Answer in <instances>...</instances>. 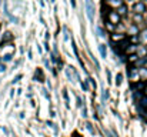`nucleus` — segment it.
<instances>
[{
  "mask_svg": "<svg viewBox=\"0 0 147 137\" xmlns=\"http://www.w3.org/2000/svg\"><path fill=\"white\" fill-rule=\"evenodd\" d=\"M43 79H45V76H42V70L39 69V70L36 72V76H34V80H37V82H43Z\"/></svg>",
  "mask_w": 147,
  "mask_h": 137,
  "instance_id": "f8f14e48",
  "label": "nucleus"
},
{
  "mask_svg": "<svg viewBox=\"0 0 147 137\" xmlns=\"http://www.w3.org/2000/svg\"><path fill=\"white\" fill-rule=\"evenodd\" d=\"M137 49H139V46H136V45H130L124 51L126 53H129V54H136V51H137Z\"/></svg>",
  "mask_w": 147,
  "mask_h": 137,
  "instance_id": "0eeeda50",
  "label": "nucleus"
},
{
  "mask_svg": "<svg viewBox=\"0 0 147 137\" xmlns=\"http://www.w3.org/2000/svg\"><path fill=\"white\" fill-rule=\"evenodd\" d=\"M39 3H40V6H43V7H45V1H43V0H39Z\"/></svg>",
  "mask_w": 147,
  "mask_h": 137,
  "instance_id": "7c9ffc66",
  "label": "nucleus"
},
{
  "mask_svg": "<svg viewBox=\"0 0 147 137\" xmlns=\"http://www.w3.org/2000/svg\"><path fill=\"white\" fill-rule=\"evenodd\" d=\"M126 39V34H111V42H121Z\"/></svg>",
  "mask_w": 147,
  "mask_h": 137,
  "instance_id": "1a4fd4ad",
  "label": "nucleus"
},
{
  "mask_svg": "<svg viewBox=\"0 0 147 137\" xmlns=\"http://www.w3.org/2000/svg\"><path fill=\"white\" fill-rule=\"evenodd\" d=\"M139 76H140V74H139V70H137V69H130V70H129V77H130V80H134V82H136V80L139 79Z\"/></svg>",
  "mask_w": 147,
  "mask_h": 137,
  "instance_id": "39448f33",
  "label": "nucleus"
},
{
  "mask_svg": "<svg viewBox=\"0 0 147 137\" xmlns=\"http://www.w3.org/2000/svg\"><path fill=\"white\" fill-rule=\"evenodd\" d=\"M106 3L110 6V7H120L123 4V0H106Z\"/></svg>",
  "mask_w": 147,
  "mask_h": 137,
  "instance_id": "423d86ee",
  "label": "nucleus"
},
{
  "mask_svg": "<svg viewBox=\"0 0 147 137\" xmlns=\"http://www.w3.org/2000/svg\"><path fill=\"white\" fill-rule=\"evenodd\" d=\"M87 130L92 133V134H94V130H93V127H92V124H87Z\"/></svg>",
  "mask_w": 147,
  "mask_h": 137,
  "instance_id": "a878e982",
  "label": "nucleus"
},
{
  "mask_svg": "<svg viewBox=\"0 0 147 137\" xmlns=\"http://www.w3.org/2000/svg\"><path fill=\"white\" fill-rule=\"evenodd\" d=\"M144 69H147V60H146V63H144Z\"/></svg>",
  "mask_w": 147,
  "mask_h": 137,
  "instance_id": "473e14b6",
  "label": "nucleus"
},
{
  "mask_svg": "<svg viewBox=\"0 0 147 137\" xmlns=\"http://www.w3.org/2000/svg\"><path fill=\"white\" fill-rule=\"evenodd\" d=\"M96 32H97V34L100 36V37H104V36H106V34H104V30L100 29V27H96Z\"/></svg>",
  "mask_w": 147,
  "mask_h": 137,
  "instance_id": "a211bd4d",
  "label": "nucleus"
},
{
  "mask_svg": "<svg viewBox=\"0 0 147 137\" xmlns=\"http://www.w3.org/2000/svg\"><path fill=\"white\" fill-rule=\"evenodd\" d=\"M134 87H136V89H143V90H144V87H146V83H139V84H136Z\"/></svg>",
  "mask_w": 147,
  "mask_h": 137,
  "instance_id": "4be33fe9",
  "label": "nucleus"
},
{
  "mask_svg": "<svg viewBox=\"0 0 147 137\" xmlns=\"http://www.w3.org/2000/svg\"><path fill=\"white\" fill-rule=\"evenodd\" d=\"M137 60H139V56H137V54H130V56H129V61L136 63Z\"/></svg>",
  "mask_w": 147,
  "mask_h": 137,
  "instance_id": "4468645a",
  "label": "nucleus"
},
{
  "mask_svg": "<svg viewBox=\"0 0 147 137\" xmlns=\"http://www.w3.org/2000/svg\"><path fill=\"white\" fill-rule=\"evenodd\" d=\"M103 99H104V100L107 99V90H104V91H103Z\"/></svg>",
  "mask_w": 147,
  "mask_h": 137,
  "instance_id": "c85d7f7f",
  "label": "nucleus"
},
{
  "mask_svg": "<svg viewBox=\"0 0 147 137\" xmlns=\"http://www.w3.org/2000/svg\"><path fill=\"white\" fill-rule=\"evenodd\" d=\"M146 1H147V0H146Z\"/></svg>",
  "mask_w": 147,
  "mask_h": 137,
  "instance_id": "f704fd0d",
  "label": "nucleus"
},
{
  "mask_svg": "<svg viewBox=\"0 0 147 137\" xmlns=\"http://www.w3.org/2000/svg\"><path fill=\"white\" fill-rule=\"evenodd\" d=\"M109 22L111 24H119L120 23V16L116 13V11H110L109 13Z\"/></svg>",
  "mask_w": 147,
  "mask_h": 137,
  "instance_id": "20e7f679",
  "label": "nucleus"
},
{
  "mask_svg": "<svg viewBox=\"0 0 147 137\" xmlns=\"http://www.w3.org/2000/svg\"><path fill=\"white\" fill-rule=\"evenodd\" d=\"M76 100H77V106H79V107H83V100H82V97H79V96H77V97H76Z\"/></svg>",
  "mask_w": 147,
  "mask_h": 137,
  "instance_id": "412c9836",
  "label": "nucleus"
},
{
  "mask_svg": "<svg viewBox=\"0 0 147 137\" xmlns=\"http://www.w3.org/2000/svg\"><path fill=\"white\" fill-rule=\"evenodd\" d=\"M116 84L120 86L121 84V74H117V80H116Z\"/></svg>",
  "mask_w": 147,
  "mask_h": 137,
  "instance_id": "5701e85b",
  "label": "nucleus"
},
{
  "mask_svg": "<svg viewBox=\"0 0 147 137\" xmlns=\"http://www.w3.org/2000/svg\"><path fill=\"white\" fill-rule=\"evenodd\" d=\"M98 51H100L101 57H103V59H106V54H107V53H106V46H104V45H100V46H98Z\"/></svg>",
  "mask_w": 147,
  "mask_h": 137,
  "instance_id": "ddd939ff",
  "label": "nucleus"
},
{
  "mask_svg": "<svg viewBox=\"0 0 147 137\" xmlns=\"http://www.w3.org/2000/svg\"><path fill=\"white\" fill-rule=\"evenodd\" d=\"M133 11H136V14H143L146 11L144 1H137L136 4H133Z\"/></svg>",
  "mask_w": 147,
  "mask_h": 137,
  "instance_id": "7ed1b4c3",
  "label": "nucleus"
},
{
  "mask_svg": "<svg viewBox=\"0 0 147 137\" xmlns=\"http://www.w3.org/2000/svg\"><path fill=\"white\" fill-rule=\"evenodd\" d=\"M107 79H109V83H111V77H110V72L107 70Z\"/></svg>",
  "mask_w": 147,
  "mask_h": 137,
  "instance_id": "cd10ccee",
  "label": "nucleus"
},
{
  "mask_svg": "<svg viewBox=\"0 0 147 137\" xmlns=\"http://www.w3.org/2000/svg\"><path fill=\"white\" fill-rule=\"evenodd\" d=\"M139 74L142 77H147V69H143V70H139Z\"/></svg>",
  "mask_w": 147,
  "mask_h": 137,
  "instance_id": "6ab92c4d",
  "label": "nucleus"
},
{
  "mask_svg": "<svg viewBox=\"0 0 147 137\" xmlns=\"http://www.w3.org/2000/svg\"><path fill=\"white\" fill-rule=\"evenodd\" d=\"M66 74H67V77H69V80H71V82H74V80H77V82H80V77H79V73L76 72V69H74V67H71V66H69V67L66 69Z\"/></svg>",
  "mask_w": 147,
  "mask_h": 137,
  "instance_id": "f257e3e1",
  "label": "nucleus"
},
{
  "mask_svg": "<svg viewBox=\"0 0 147 137\" xmlns=\"http://www.w3.org/2000/svg\"><path fill=\"white\" fill-rule=\"evenodd\" d=\"M139 33V29H137V26H134V24H131L130 27H129V34L133 37V36H136Z\"/></svg>",
  "mask_w": 147,
  "mask_h": 137,
  "instance_id": "9b49d317",
  "label": "nucleus"
},
{
  "mask_svg": "<svg viewBox=\"0 0 147 137\" xmlns=\"http://www.w3.org/2000/svg\"><path fill=\"white\" fill-rule=\"evenodd\" d=\"M134 20H136V22H140V20H142L140 14H136V16H134Z\"/></svg>",
  "mask_w": 147,
  "mask_h": 137,
  "instance_id": "bb28decb",
  "label": "nucleus"
},
{
  "mask_svg": "<svg viewBox=\"0 0 147 137\" xmlns=\"http://www.w3.org/2000/svg\"><path fill=\"white\" fill-rule=\"evenodd\" d=\"M143 93L146 94V97H147V83H146V87H144V90H143Z\"/></svg>",
  "mask_w": 147,
  "mask_h": 137,
  "instance_id": "c756f323",
  "label": "nucleus"
},
{
  "mask_svg": "<svg viewBox=\"0 0 147 137\" xmlns=\"http://www.w3.org/2000/svg\"><path fill=\"white\" fill-rule=\"evenodd\" d=\"M63 97H64V100H66V104H67V107H69V96H67V90L63 91Z\"/></svg>",
  "mask_w": 147,
  "mask_h": 137,
  "instance_id": "aec40b11",
  "label": "nucleus"
},
{
  "mask_svg": "<svg viewBox=\"0 0 147 137\" xmlns=\"http://www.w3.org/2000/svg\"><path fill=\"white\" fill-rule=\"evenodd\" d=\"M86 11H87V16H89L90 22H93V19H94V6H93L92 0H86Z\"/></svg>",
  "mask_w": 147,
  "mask_h": 137,
  "instance_id": "f03ea898",
  "label": "nucleus"
},
{
  "mask_svg": "<svg viewBox=\"0 0 147 137\" xmlns=\"http://www.w3.org/2000/svg\"><path fill=\"white\" fill-rule=\"evenodd\" d=\"M71 6H73V7H76V1H74V0H71Z\"/></svg>",
  "mask_w": 147,
  "mask_h": 137,
  "instance_id": "2f4dec72",
  "label": "nucleus"
},
{
  "mask_svg": "<svg viewBox=\"0 0 147 137\" xmlns=\"http://www.w3.org/2000/svg\"><path fill=\"white\" fill-rule=\"evenodd\" d=\"M139 39H140V40H142L143 43H147V30H144V32L142 33V36H140Z\"/></svg>",
  "mask_w": 147,
  "mask_h": 137,
  "instance_id": "2eb2a0df",
  "label": "nucleus"
},
{
  "mask_svg": "<svg viewBox=\"0 0 147 137\" xmlns=\"http://www.w3.org/2000/svg\"><path fill=\"white\" fill-rule=\"evenodd\" d=\"M106 27H107V30H109V32H113V30L116 29V27H114V24H111L110 22H107V23H106Z\"/></svg>",
  "mask_w": 147,
  "mask_h": 137,
  "instance_id": "f3484780",
  "label": "nucleus"
},
{
  "mask_svg": "<svg viewBox=\"0 0 147 137\" xmlns=\"http://www.w3.org/2000/svg\"><path fill=\"white\" fill-rule=\"evenodd\" d=\"M146 49H140V50H139V54H137V56H139V57H140V56H144V54H146Z\"/></svg>",
  "mask_w": 147,
  "mask_h": 137,
  "instance_id": "b1692460",
  "label": "nucleus"
},
{
  "mask_svg": "<svg viewBox=\"0 0 147 137\" xmlns=\"http://www.w3.org/2000/svg\"><path fill=\"white\" fill-rule=\"evenodd\" d=\"M63 32H64V40H69V32H67V29L64 27V29H63Z\"/></svg>",
  "mask_w": 147,
  "mask_h": 137,
  "instance_id": "393cba45",
  "label": "nucleus"
},
{
  "mask_svg": "<svg viewBox=\"0 0 147 137\" xmlns=\"http://www.w3.org/2000/svg\"><path fill=\"white\" fill-rule=\"evenodd\" d=\"M139 103L142 104V107H146L147 109V97H142V99L139 100Z\"/></svg>",
  "mask_w": 147,
  "mask_h": 137,
  "instance_id": "dca6fc26",
  "label": "nucleus"
},
{
  "mask_svg": "<svg viewBox=\"0 0 147 137\" xmlns=\"http://www.w3.org/2000/svg\"><path fill=\"white\" fill-rule=\"evenodd\" d=\"M146 24H147V17H146Z\"/></svg>",
  "mask_w": 147,
  "mask_h": 137,
  "instance_id": "72a5a7b5",
  "label": "nucleus"
},
{
  "mask_svg": "<svg viewBox=\"0 0 147 137\" xmlns=\"http://www.w3.org/2000/svg\"><path fill=\"white\" fill-rule=\"evenodd\" d=\"M116 13H117L119 16H121V14L124 16V14L127 13V6H126V4H121V6L117 9V11H116Z\"/></svg>",
  "mask_w": 147,
  "mask_h": 137,
  "instance_id": "9d476101",
  "label": "nucleus"
},
{
  "mask_svg": "<svg viewBox=\"0 0 147 137\" xmlns=\"http://www.w3.org/2000/svg\"><path fill=\"white\" fill-rule=\"evenodd\" d=\"M117 46H120V47H121L123 50H126V49H127V47L130 46V39H129V37H126L124 40H121V42H120V43H119Z\"/></svg>",
  "mask_w": 147,
  "mask_h": 137,
  "instance_id": "6e6552de",
  "label": "nucleus"
}]
</instances>
